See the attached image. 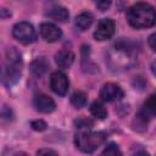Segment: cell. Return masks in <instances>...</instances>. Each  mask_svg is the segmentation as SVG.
I'll return each mask as SVG.
<instances>
[{
    "label": "cell",
    "mask_w": 156,
    "mask_h": 156,
    "mask_svg": "<svg viewBox=\"0 0 156 156\" xmlns=\"http://www.w3.org/2000/svg\"><path fill=\"white\" fill-rule=\"evenodd\" d=\"M127 20L134 28H149L156 23V12L150 4L136 2L128 9Z\"/></svg>",
    "instance_id": "obj_1"
},
{
    "label": "cell",
    "mask_w": 156,
    "mask_h": 156,
    "mask_svg": "<svg viewBox=\"0 0 156 156\" xmlns=\"http://www.w3.org/2000/svg\"><path fill=\"white\" fill-rule=\"evenodd\" d=\"M22 71V57L16 48H10L6 50V58L2 66V83L6 87H11L21 77Z\"/></svg>",
    "instance_id": "obj_2"
},
{
    "label": "cell",
    "mask_w": 156,
    "mask_h": 156,
    "mask_svg": "<svg viewBox=\"0 0 156 156\" xmlns=\"http://www.w3.org/2000/svg\"><path fill=\"white\" fill-rule=\"evenodd\" d=\"M106 140V134L104 132H80L77 133L74 136V144L76 146L85 152V154H91L94 152L98 147H100Z\"/></svg>",
    "instance_id": "obj_3"
},
{
    "label": "cell",
    "mask_w": 156,
    "mask_h": 156,
    "mask_svg": "<svg viewBox=\"0 0 156 156\" xmlns=\"http://www.w3.org/2000/svg\"><path fill=\"white\" fill-rule=\"evenodd\" d=\"M12 34L22 44H30L35 40L34 27L28 22H18L12 28Z\"/></svg>",
    "instance_id": "obj_4"
},
{
    "label": "cell",
    "mask_w": 156,
    "mask_h": 156,
    "mask_svg": "<svg viewBox=\"0 0 156 156\" xmlns=\"http://www.w3.org/2000/svg\"><path fill=\"white\" fill-rule=\"evenodd\" d=\"M116 30V23L111 18H102L99 23L98 27L94 32V38L99 41H104L110 39Z\"/></svg>",
    "instance_id": "obj_5"
},
{
    "label": "cell",
    "mask_w": 156,
    "mask_h": 156,
    "mask_svg": "<svg viewBox=\"0 0 156 156\" xmlns=\"http://www.w3.org/2000/svg\"><path fill=\"white\" fill-rule=\"evenodd\" d=\"M50 87L57 95H65L69 87V80L62 71H56L50 77Z\"/></svg>",
    "instance_id": "obj_6"
},
{
    "label": "cell",
    "mask_w": 156,
    "mask_h": 156,
    "mask_svg": "<svg viewBox=\"0 0 156 156\" xmlns=\"http://www.w3.org/2000/svg\"><path fill=\"white\" fill-rule=\"evenodd\" d=\"M123 96L122 88L116 83H106L102 85L100 90V98L101 100L106 102H112L116 100H119Z\"/></svg>",
    "instance_id": "obj_7"
},
{
    "label": "cell",
    "mask_w": 156,
    "mask_h": 156,
    "mask_svg": "<svg viewBox=\"0 0 156 156\" xmlns=\"http://www.w3.org/2000/svg\"><path fill=\"white\" fill-rule=\"evenodd\" d=\"M40 35L43 37V39L45 41L54 43V41H57L62 37V32L54 23L44 22L40 24Z\"/></svg>",
    "instance_id": "obj_8"
},
{
    "label": "cell",
    "mask_w": 156,
    "mask_h": 156,
    "mask_svg": "<svg viewBox=\"0 0 156 156\" xmlns=\"http://www.w3.org/2000/svg\"><path fill=\"white\" fill-rule=\"evenodd\" d=\"M33 105H34V107H35L37 111L43 112V113H50L56 107L55 101L49 95H45V94H38V95H35L34 99H33Z\"/></svg>",
    "instance_id": "obj_9"
},
{
    "label": "cell",
    "mask_w": 156,
    "mask_h": 156,
    "mask_svg": "<svg viewBox=\"0 0 156 156\" xmlns=\"http://www.w3.org/2000/svg\"><path fill=\"white\" fill-rule=\"evenodd\" d=\"M155 116H156V94H151L143 104L138 117L143 122H147L149 119L154 118Z\"/></svg>",
    "instance_id": "obj_10"
},
{
    "label": "cell",
    "mask_w": 156,
    "mask_h": 156,
    "mask_svg": "<svg viewBox=\"0 0 156 156\" xmlns=\"http://www.w3.org/2000/svg\"><path fill=\"white\" fill-rule=\"evenodd\" d=\"M55 61L60 68H68L74 61V54L71 50H61L55 55Z\"/></svg>",
    "instance_id": "obj_11"
},
{
    "label": "cell",
    "mask_w": 156,
    "mask_h": 156,
    "mask_svg": "<svg viewBox=\"0 0 156 156\" xmlns=\"http://www.w3.org/2000/svg\"><path fill=\"white\" fill-rule=\"evenodd\" d=\"M29 68H30V72L35 77H41V76H44L46 73V71L49 68V63L44 57H39V58H35L30 63Z\"/></svg>",
    "instance_id": "obj_12"
},
{
    "label": "cell",
    "mask_w": 156,
    "mask_h": 156,
    "mask_svg": "<svg viewBox=\"0 0 156 156\" xmlns=\"http://www.w3.org/2000/svg\"><path fill=\"white\" fill-rule=\"evenodd\" d=\"M46 16H49L50 18L58 21V22H66L69 17V13H68L67 9L63 6H54V7L49 9V11L46 12Z\"/></svg>",
    "instance_id": "obj_13"
},
{
    "label": "cell",
    "mask_w": 156,
    "mask_h": 156,
    "mask_svg": "<svg viewBox=\"0 0 156 156\" xmlns=\"http://www.w3.org/2000/svg\"><path fill=\"white\" fill-rule=\"evenodd\" d=\"M93 15L89 12H82L76 17L74 24L79 30H87L93 23Z\"/></svg>",
    "instance_id": "obj_14"
},
{
    "label": "cell",
    "mask_w": 156,
    "mask_h": 156,
    "mask_svg": "<svg viewBox=\"0 0 156 156\" xmlns=\"http://www.w3.org/2000/svg\"><path fill=\"white\" fill-rule=\"evenodd\" d=\"M90 112L91 115L95 117V118H99V119H104L107 117V111L106 108L104 107V105L99 101H94L91 105H90Z\"/></svg>",
    "instance_id": "obj_15"
},
{
    "label": "cell",
    "mask_w": 156,
    "mask_h": 156,
    "mask_svg": "<svg viewBox=\"0 0 156 156\" xmlns=\"http://www.w3.org/2000/svg\"><path fill=\"white\" fill-rule=\"evenodd\" d=\"M71 104L77 108L83 107L87 104V95L83 91H74L71 96Z\"/></svg>",
    "instance_id": "obj_16"
},
{
    "label": "cell",
    "mask_w": 156,
    "mask_h": 156,
    "mask_svg": "<svg viewBox=\"0 0 156 156\" xmlns=\"http://www.w3.org/2000/svg\"><path fill=\"white\" fill-rule=\"evenodd\" d=\"M101 156H122V152L117 144L111 143L104 149V151L101 152Z\"/></svg>",
    "instance_id": "obj_17"
},
{
    "label": "cell",
    "mask_w": 156,
    "mask_h": 156,
    "mask_svg": "<svg viewBox=\"0 0 156 156\" xmlns=\"http://www.w3.org/2000/svg\"><path fill=\"white\" fill-rule=\"evenodd\" d=\"M76 124H77V128H91L93 121H90L88 118H84V117H80L76 121Z\"/></svg>",
    "instance_id": "obj_18"
},
{
    "label": "cell",
    "mask_w": 156,
    "mask_h": 156,
    "mask_svg": "<svg viewBox=\"0 0 156 156\" xmlns=\"http://www.w3.org/2000/svg\"><path fill=\"white\" fill-rule=\"evenodd\" d=\"M30 126H32V128H33L34 130H39V132L46 129V123H45L43 119H35V121H32V122H30Z\"/></svg>",
    "instance_id": "obj_19"
},
{
    "label": "cell",
    "mask_w": 156,
    "mask_h": 156,
    "mask_svg": "<svg viewBox=\"0 0 156 156\" xmlns=\"http://www.w3.org/2000/svg\"><path fill=\"white\" fill-rule=\"evenodd\" d=\"M37 156H58V155L52 149H41L37 152Z\"/></svg>",
    "instance_id": "obj_20"
},
{
    "label": "cell",
    "mask_w": 156,
    "mask_h": 156,
    "mask_svg": "<svg viewBox=\"0 0 156 156\" xmlns=\"http://www.w3.org/2000/svg\"><path fill=\"white\" fill-rule=\"evenodd\" d=\"M149 45H150V48L156 52V33H152V34L149 37Z\"/></svg>",
    "instance_id": "obj_21"
},
{
    "label": "cell",
    "mask_w": 156,
    "mask_h": 156,
    "mask_svg": "<svg viewBox=\"0 0 156 156\" xmlns=\"http://www.w3.org/2000/svg\"><path fill=\"white\" fill-rule=\"evenodd\" d=\"M110 5H111V2H110V1H98V2H96V6H98L101 11L107 10V9L110 7Z\"/></svg>",
    "instance_id": "obj_22"
},
{
    "label": "cell",
    "mask_w": 156,
    "mask_h": 156,
    "mask_svg": "<svg viewBox=\"0 0 156 156\" xmlns=\"http://www.w3.org/2000/svg\"><path fill=\"white\" fill-rule=\"evenodd\" d=\"M132 156H150L146 151H144V150H139V151H136V152H134Z\"/></svg>",
    "instance_id": "obj_23"
},
{
    "label": "cell",
    "mask_w": 156,
    "mask_h": 156,
    "mask_svg": "<svg viewBox=\"0 0 156 156\" xmlns=\"http://www.w3.org/2000/svg\"><path fill=\"white\" fill-rule=\"evenodd\" d=\"M15 156H28V155H27L26 152H22V151H21V152H17V154H15Z\"/></svg>",
    "instance_id": "obj_24"
}]
</instances>
